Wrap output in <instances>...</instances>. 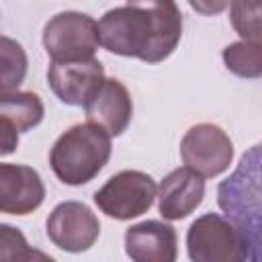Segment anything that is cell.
Masks as SVG:
<instances>
[{
  "label": "cell",
  "instance_id": "cell-13",
  "mask_svg": "<svg viewBox=\"0 0 262 262\" xmlns=\"http://www.w3.org/2000/svg\"><path fill=\"white\" fill-rule=\"evenodd\" d=\"M125 252L135 262H174L178 256L176 229L158 219L135 223L125 231Z\"/></svg>",
  "mask_w": 262,
  "mask_h": 262
},
{
  "label": "cell",
  "instance_id": "cell-12",
  "mask_svg": "<svg viewBox=\"0 0 262 262\" xmlns=\"http://www.w3.org/2000/svg\"><path fill=\"white\" fill-rule=\"evenodd\" d=\"M156 196L160 215L168 221H180L203 203L205 178L186 166L176 168L164 176Z\"/></svg>",
  "mask_w": 262,
  "mask_h": 262
},
{
  "label": "cell",
  "instance_id": "cell-15",
  "mask_svg": "<svg viewBox=\"0 0 262 262\" xmlns=\"http://www.w3.org/2000/svg\"><path fill=\"white\" fill-rule=\"evenodd\" d=\"M29 59L25 47L6 35H0V92L18 90L25 82Z\"/></svg>",
  "mask_w": 262,
  "mask_h": 262
},
{
  "label": "cell",
  "instance_id": "cell-8",
  "mask_svg": "<svg viewBox=\"0 0 262 262\" xmlns=\"http://www.w3.org/2000/svg\"><path fill=\"white\" fill-rule=\"evenodd\" d=\"M100 235V221L80 201H63L47 217V237L63 252H86Z\"/></svg>",
  "mask_w": 262,
  "mask_h": 262
},
{
  "label": "cell",
  "instance_id": "cell-14",
  "mask_svg": "<svg viewBox=\"0 0 262 262\" xmlns=\"http://www.w3.org/2000/svg\"><path fill=\"white\" fill-rule=\"evenodd\" d=\"M0 115L6 117L18 133H27L43 121L45 106L39 94L23 90H4L0 92Z\"/></svg>",
  "mask_w": 262,
  "mask_h": 262
},
{
  "label": "cell",
  "instance_id": "cell-16",
  "mask_svg": "<svg viewBox=\"0 0 262 262\" xmlns=\"http://www.w3.org/2000/svg\"><path fill=\"white\" fill-rule=\"evenodd\" d=\"M225 68L239 78H258L262 74V43L235 41L223 49Z\"/></svg>",
  "mask_w": 262,
  "mask_h": 262
},
{
  "label": "cell",
  "instance_id": "cell-3",
  "mask_svg": "<svg viewBox=\"0 0 262 262\" xmlns=\"http://www.w3.org/2000/svg\"><path fill=\"white\" fill-rule=\"evenodd\" d=\"M111 135L94 123H78L63 131L51 151L49 164L57 180L68 186L90 182L111 158Z\"/></svg>",
  "mask_w": 262,
  "mask_h": 262
},
{
  "label": "cell",
  "instance_id": "cell-17",
  "mask_svg": "<svg viewBox=\"0 0 262 262\" xmlns=\"http://www.w3.org/2000/svg\"><path fill=\"white\" fill-rule=\"evenodd\" d=\"M229 20L235 33L244 41H262L260 25V0H231L229 2Z\"/></svg>",
  "mask_w": 262,
  "mask_h": 262
},
{
  "label": "cell",
  "instance_id": "cell-10",
  "mask_svg": "<svg viewBox=\"0 0 262 262\" xmlns=\"http://www.w3.org/2000/svg\"><path fill=\"white\" fill-rule=\"evenodd\" d=\"M102 80L104 66L96 57L80 61H51L47 70L49 88L63 104L70 106H82Z\"/></svg>",
  "mask_w": 262,
  "mask_h": 262
},
{
  "label": "cell",
  "instance_id": "cell-1",
  "mask_svg": "<svg viewBox=\"0 0 262 262\" xmlns=\"http://www.w3.org/2000/svg\"><path fill=\"white\" fill-rule=\"evenodd\" d=\"M100 45L123 57L145 63L168 59L182 37V14L176 0H127L98 20Z\"/></svg>",
  "mask_w": 262,
  "mask_h": 262
},
{
  "label": "cell",
  "instance_id": "cell-18",
  "mask_svg": "<svg viewBox=\"0 0 262 262\" xmlns=\"http://www.w3.org/2000/svg\"><path fill=\"white\" fill-rule=\"evenodd\" d=\"M18 260H53L49 254L39 252L29 246L25 233L8 223H0V262H18Z\"/></svg>",
  "mask_w": 262,
  "mask_h": 262
},
{
  "label": "cell",
  "instance_id": "cell-7",
  "mask_svg": "<svg viewBox=\"0 0 262 262\" xmlns=\"http://www.w3.org/2000/svg\"><path fill=\"white\" fill-rule=\"evenodd\" d=\"M180 158L186 168L203 178H213L229 168L233 160V143L219 125L196 123L180 139Z\"/></svg>",
  "mask_w": 262,
  "mask_h": 262
},
{
  "label": "cell",
  "instance_id": "cell-5",
  "mask_svg": "<svg viewBox=\"0 0 262 262\" xmlns=\"http://www.w3.org/2000/svg\"><path fill=\"white\" fill-rule=\"evenodd\" d=\"M186 252L194 262H242L248 248L233 223L219 213L196 217L186 231Z\"/></svg>",
  "mask_w": 262,
  "mask_h": 262
},
{
  "label": "cell",
  "instance_id": "cell-20",
  "mask_svg": "<svg viewBox=\"0 0 262 262\" xmlns=\"http://www.w3.org/2000/svg\"><path fill=\"white\" fill-rule=\"evenodd\" d=\"M231 0H188L190 8L203 16H215V14H221L227 6H229Z\"/></svg>",
  "mask_w": 262,
  "mask_h": 262
},
{
  "label": "cell",
  "instance_id": "cell-11",
  "mask_svg": "<svg viewBox=\"0 0 262 262\" xmlns=\"http://www.w3.org/2000/svg\"><path fill=\"white\" fill-rule=\"evenodd\" d=\"M45 201V184L39 172L25 164L0 162V213L29 215Z\"/></svg>",
  "mask_w": 262,
  "mask_h": 262
},
{
  "label": "cell",
  "instance_id": "cell-19",
  "mask_svg": "<svg viewBox=\"0 0 262 262\" xmlns=\"http://www.w3.org/2000/svg\"><path fill=\"white\" fill-rule=\"evenodd\" d=\"M18 129L0 115V156H10L18 147Z\"/></svg>",
  "mask_w": 262,
  "mask_h": 262
},
{
  "label": "cell",
  "instance_id": "cell-9",
  "mask_svg": "<svg viewBox=\"0 0 262 262\" xmlns=\"http://www.w3.org/2000/svg\"><path fill=\"white\" fill-rule=\"evenodd\" d=\"M86 119L102 127L111 137L125 133L133 117V100L127 86L115 78H104L82 104Z\"/></svg>",
  "mask_w": 262,
  "mask_h": 262
},
{
  "label": "cell",
  "instance_id": "cell-4",
  "mask_svg": "<svg viewBox=\"0 0 262 262\" xmlns=\"http://www.w3.org/2000/svg\"><path fill=\"white\" fill-rule=\"evenodd\" d=\"M41 41L51 61L90 59L100 45L98 23L84 12L63 10L45 23Z\"/></svg>",
  "mask_w": 262,
  "mask_h": 262
},
{
  "label": "cell",
  "instance_id": "cell-2",
  "mask_svg": "<svg viewBox=\"0 0 262 262\" xmlns=\"http://www.w3.org/2000/svg\"><path fill=\"white\" fill-rule=\"evenodd\" d=\"M260 145H254L242 156L235 172L221 180L217 188V203L233 227L239 231L248 260H260Z\"/></svg>",
  "mask_w": 262,
  "mask_h": 262
},
{
  "label": "cell",
  "instance_id": "cell-6",
  "mask_svg": "<svg viewBox=\"0 0 262 262\" xmlns=\"http://www.w3.org/2000/svg\"><path fill=\"white\" fill-rule=\"evenodd\" d=\"M156 194L158 184L149 174L141 170H121L94 192V203L106 217L127 221L147 213Z\"/></svg>",
  "mask_w": 262,
  "mask_h": 262
}]
</instances>
